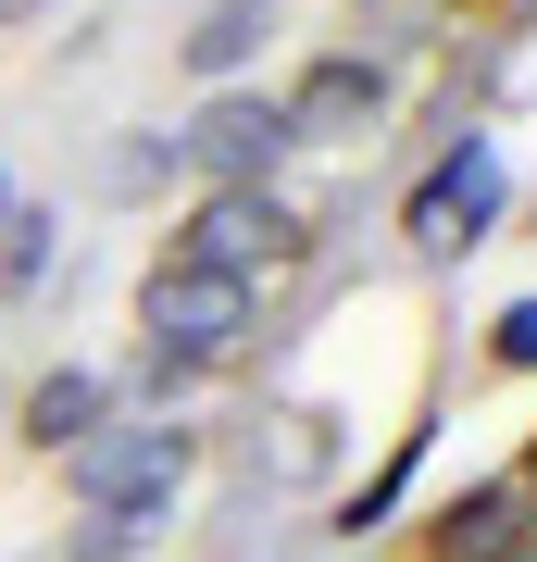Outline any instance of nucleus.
Here are the masks:
<instances>
[{"instance_id": "obj_8", "label": "nucleus", "mask_w": 537, "mask_h": 562, "mask_svg": "<svg viewBox=\"0 0 537 562\" xmlns=\"http://www.w3.org/2000/svg\"><path fill=\"white\" fill-rule=\"evenodd\" d=\"M113 401H125V387L100 375V362H51V375L25 387V413H13V438L38 450V462H63V450H76V438H100V425H113Z\"/></svg>"}, {"instance_id": "obj_6", "label": "nucleus", "mask_w": 537, "mask_h": 562, "mask_svg": "<svg viewBox=\"0 0 537 562\" xmlns=\"http://www.w3.org/2000/svg\"><path fill=\"white\" fill-rule=\"evenodd\" d=\"M276 113H288V150H376L388 113H400V76L362 63V50H313L276 88Z\"/></svg>"}, {"instance_id": "obj_12", "label": "nucleus", "mask_w": 537, "mask_h": 562, "mask_svg": "<svg viewBox=\"0 0 537 562\" xmlns=\"http://www.w3.org/2000/svg\"><path fill=\"white\" fill-rule=\"evenodd\" d=\"M176 538V513H76L63 525V562H150Z\"/></svg>"}, {"instance_id": "obj_7", "label": "nucleus", "mask_w": 537, "mask_h": 562, "mask_svg": "<svg viewBox=\"0 0 537 562\" xmlns=\"http://www.w3.org/2000/svg\"><path fill=\"white\" fill-rule=\"evenodd\" d=\"M537 538V501L513 475H462L438 513H425V538H413V562H513Z\"/></svg>"}, {"instance_id": "obj_10", "label": "nucleus", "mask_w": 537, "mask_h": 562, "mask_svg": "<svg viewBox=\"0 0 537 562\" xmlns=\"http://www.w3.org/2000/svg\"><path fill=\"white\" fill-rule=\"evenodd\" d=\"M63 288V213L51 201H13L0 213V313H38Z\"/></svg>"}, {"instance_id": "obj_2", "label": "nucleus", "mask_w": 537, "mask_h": 562, "mask_svg": "<svg viewBox=\"0 0 537 562\" xmlns=\"http://www.w3.org/2000/svg\"><path fill=\"white\" fill-rule=\"evenodd\" d=\"M188 475H200V425H176V413H113L100 438L63 450V501L76 513H176Z\"/></svg>"}, {"instance_id": "obj_3", "label": "nucleus", "mask_w": 537, "mask_h": 562, "mask_svg": "<svg viewBox=\"0 0 537 562\" xmlns=\"http://www.w3.org/2000/svg\"><path fill=\"white\" fill-rule=\"evenodd\" d=\"M300 250H313V213H300L288 188H200V201L163 225V262H188V276H238V288H276Z\"/></svg>"}, {"instance_id": "obj_15", "label": "nucleus", "mask_w": 537, "mask_h": 562, "mask_svg": "<svg viewBox=\"0 0 537 562\" xmlns=\"http://www.w3.org/2000/svg\"><path fill=\"white\" fill-rule=\"evenodd\" d=\"M500 475H513V487H525V501H537V425H525V450H513V462H500Z\"/></svg>"}, {"instance_id": "obj_4", "label": "nucleus", "mask_w": 537, "mask_h": 562, "mask_svg": "<svg viewBox=\"0 0 537 562\" xmlns=\"http://www.w3.org/2000/svg\"><path fill=\"white\" fill-rule=\"evenodd\" d=\"M513 213V162H500L488 125H450V150L413 176V201H400V238H413L425 262H450V250H476L488 225Z\"/></svg>"}, {"instance_id": "obj_13", "label": "nucleus", "mask_w": 537, "mask_h": 562, "mask_svg": "<svg viewBox=\"0 0 537 562\" xmlns=\"http://www.w3.org/2000/svg\"><path fill=\"white\" fill-rule=\"evenodd\" d=\"M488 362H500V375H537V288L488 313Z\"/></svg>"}, {"instance_id": "obj_16", "label": "nucleus", "mask_w": 537, "mask_h": 562, "mask_svg": "<svg viewBox=\"0 0 537 562\" xmlns=\"http://www.w3.org/2000/svg\"><path fill=\"white\" fill-rule=\"evenodd\" d=\"M0 213H13V162H0Z\"/></svg>"}, {"instance_id": "obj_9", "label": "nucleus", "mask_w": 537, "mask_h": 562, "mask_svg": "<svg viewBox=\"0 0 537 562\" xmlns=\"http://www.w3.org/2000/svg\"><path fill=\"white\" fill-rule=\"evenodd\" d=\"M276 25H288V0H213V13L176 38V63H188L200 88H250V63L276 50Z\"/></svg>"}, {"instance_id": "obj_11", "label": "nucleus", "mask_w": 537, "mask_h": 562, "mask_svg": "<svg viewBox=\"0 0 537 562\" xmlns=\"http://www.w3.org/2000/svg\"><path fill=\"white\" fill-rule=\"evenodd\" d=\"M413 462H425V425H400V450H388V475H362L350 501H338V525H325V538H388V513L413 501Z\"/></svg>"}, {"instance_id": "obj_14", "label": "nucleus", "mask_w": 537, "mask_h": 562, "mask_svg": "<svg viewBox=\"0 0 537 562\" xmlns=\"http://www.w3.org/2000/svg\"><path fill=\"white\" fill-rule=\"evenodd\" d=\"M63 0H0V38H25V25H51Z\"/></svg>"}, {"instance_id": "obj_1", "label": "nucleus", "mask_w": 537, "mask_h": 562, "mask_svg": "<svg viewBox=\"0 0 537 562\" xmlns=\"http://www.w3.org/2000/svg\"><path fill=\"white\" fill-rule=\"evenodd\" d=\"M250 325H262V288L150 262V276H138V362H125V387H138L150 413H176L200 375H225V362L250 350Z\"/></svg>"}, {"instance_id": "obj_5", "label": "nucleus", "mask_w": 537, "mask_h": 562, "mask_svg": "<svg viewBox=\"0 0 537 562\" xmlns=\"http://www.w3.org/2000/svg\"><path fill=\"white\" fill-rule=\"evenodd\" d=\"M163 162H176L188 188H276V176H288V113H276V88H213V101L163 138Z\"/></svg>"}]
</instances>
